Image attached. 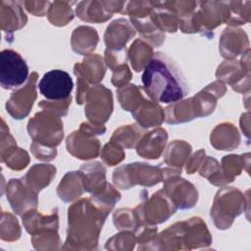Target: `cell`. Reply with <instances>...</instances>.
Instances as JSON below:
<instances>
[{
  "mask_svg": "<svg viewBox=\"0 0 251 251\" xmlns=\"http://www.w3.org/2000/svg\"><path fill=\"white\" fill-rule=\"evenodd\" d=\"M241 196L240 191L233 187L219 190L213 208L211 209V217L214 219V223L218 228H228L233 218L241 214L242 203L233 204L235 201L241 199Z\"/></svg>",
  "mask_w": 251,
  "mask_h": 251,
  "instance_id": "7",
  "label": "cell"
},
{
  "mask_svg": "<svg viewBox=\"0 0 251 251\" xmlns=\"http://www.w3.org/2000/svg\"><path fill=\"white\" fill-rule=\"evenodd\" d=\"M242 70H243V67H240L238 62L226 61L221 66H219L216 75L219 79L228 83H231L233 77L235 76L234 79H236V81L231 87L234 90L239 91V87L243 85V75H239V71H242Z\"/></svg>",
  "mask_w": 251,
  "mask_h": 251,
  "instance_id": "33",
  "label": "cell"
},
{
  "mask_svg": "<svg viewBox=\"0 0 251 251\" xmlns=\"http://www.w3.org/2000/svg\"><path fill=\"white\" fill-rule=\"evenodd\" d=\"M132 117L143 127L160 126L165 120L163 109L154 101L144 99L139 106L131 112Z\"/></svg>",
  "mask_w": 251,
  "mask_h": 251,
  "instance_id": "19",
  "label": "cell"
},
{
  "mask_svg": "<svg viewBox=\"0 0 251 251\" xmlns=\"http://www.w3.org/2000/svg\"><path fill=\"white\" fill-rule=\"evenodd\" d=\"M0 15L1 28L4 32L12 33L25 26L27 22V18L20 2L1 0Z\"/></svg>",
  "mask_w": 251,
  "mask_h": 251,
  "instance_id": "16",
  "label": "cell"
},
{
  "mask_svg": "<svg viewBox=\"0 0 251 251\" xmlns=\"http://www.w3.org/2000/svg\"><path fill=\"white\" fill-rule=\"evenodd\" d=\"M131 78V73L126 64L118 66L113 70L112 83L117 87H122Z\"/></svg>",
  "mask_w": 251,
  "mask_h": 251,
  "instance_id": "41",
  "label": "cell"
},
{
  "mask_svg": "<svg viewBox=\"0 0 251 251\" xmlns=\"http://www.w3.org/2000/svg\"><path fill=\"white\" fill-rule=\"evenodd\" d=\"M101 158L108 166H115L124 160L125 153L118 143L110 141L103 147Z\"/></svg>",
  "mask_w": 251,
  "mask_h": 251,
  "instance_id": "38",
  "label": "cell"
},
{
  "mask_svg": "<svg viewBox=\"0 0 251 251\" xmlns=\"http://www.w3.org/2000/svg\"><path fill=\"white\" fill-rule=\"evenodd\" d=\"M22 218L26 231L32 235L47 229H58L57 211L49 216H43L34 210H30L22 215Z\"/></svg>",
  "mask_w": 251,
  "mask_h": 251,
  "instance_id": "21",
  "label": "cell"
},
{
  "mask_svg": "<svg viewBox=\"0 0 251 251\" xmlns=\"http://www.w3.org/2000/svg\"><path fill=\"white\" fill-rule=\"evenodd\" d=\"M153 55L152 47L141 39H136L128 50L131 66L137 73L146 67Z\"/></svg>",
  "mask_w": 251,
  "mask_h": 251,
  "instance_id": "28",
  "label": "cell"
},
{
  "mask_svg": "<svg viewBox=\"0 0 251 251\" xmlns=\"http://www.w3.org/2000/svg\"><path fill=\"white\" fill-rule=\"evenodd\" d=\"M190 152L191 146L188 143L182 140H175L168 146V150L164 157L165 162L169 166L181 170V166L183 165L187 156H189Z\"/></svg>",
  "mask_w": 251,
  "mask_h": 251,
  "instance_id": "30",
  "label": "cell"
},
{
  "mask_svg": "<svg viewBox=\"0 0 251 251\" xmlns=\"http://www.w3.org/2000/svg\"><path fill=\"white\" fill-rule=\"evenodd\" d=\"M105 64L101 56L91 54L86 56L82 63L75 64L74 73L76 77H81L90 83H98L105 75Z\"/></svg>",
  "mask_w": 251,
  "mask_h": 251,
  "instance_id": "18",
  "label": "cell"
},
{
  "mask_svg": "<svg viewBox=\"0 0 251 251\" xmlns=\"http://www.w3.org/2000/svg\"><path fill=\"white\" fill-rule=\"evenodd\" d=\"M28 77V67L24 58L12 49L0 53V84L4 89L21 87Z\"/></svg>",
  "mask_w": 251,
  "mask_h": 251,
  "instance_id": "5",
  "label": "cell"
},
{
  "mask_svg": "<svg viewBox=\"0 0 251 251\" xmlns=\"http://www.w3.org/2000/svg\"><path fill=\"white\" fill-rule=\"evenodd\" d=\"M16 147H17V143H16L14 137L10 134L9 128L6 126L5 122L2 119V126H1V162Z\"/></svg>",
  "mask_w": 251,
  "mask_h": 251,
  "instance_id": "40",
  "label": "cell"
},
{
  "mask_svg": "<svg viewBox=\"0 0 251 251\" xmlns=\"http://www.w3.org/2000/svg\"><path fill=\"white\" fill-rule=\"evenodd\" d=\"M55 175L56 168L52 165H34L24 176V179L29 187L38 192L51 182Z\"/></svg>",
  "mask_w": 251,
  "mask_h": 251,
  "instance_id": "23",
  "label": "cell"
},
{
  "mask_svg": "<svg viewBox=\"0 0 251 251\" xmlns=\"http://www.w3.org/2000/svg\"><path fill=\"white\" fill-rule=\"evenodd\" d=\"M67 149L75 157L87 160L98 156L100 143L94 134L79 128L67 137Z\"/></svg>",
  "mask_w": 251,
  "mask_h": 251,
  "instance_id": "13",
  "label": "cell"
},
{
  "mask_svg": "<svg viewBox=\"0 0 251 251\" xmlns=\"http://www.w3.org/2000/svg\"><path fill=\"white\" fill-rule=\"evenodd\" d=\"M141 81L144 92L154 102H176L188 93V85L181 72L162 52L153 55L144 68Z\"/></svg>",
  "mask_w": 251,
  "mask_h": 251,
  "instance_id": "1",
  "label": "cell"
},
{
  "mask_svg": "<svg viewBox=\"0 0 251 251\" xmlns=\"http://www.w3.org/2000/svg\"><path fill=\"white\" fill-rule=\"evenodd\" d=\"M6 194L13 211L18 215H24L37 207V192L27 185L24 177L10 179Z\"/></svg>",
  "mask_w": 251,
  "mask_h": 251,
  "instance_id": "10",
  "label": "cell"
},
{
  "mask_svg": "<svg viewBox=\"0 0 251 251\" xmlns=\"http://www.w3.org/2000/svg\"><path fill=\"white\" fill-rule=\"evenodd\" d=\"M114 224L117 228H135L140 225L134 211L129 209H120L114 214Z\"/></svg>",
  "mask_w": 251,
  "mask_h": 251,
  "instance_id": "36",
  "label": "cell"
},
{
  "mask_svg": "<svg viewBox=\"0 0 251 251\" xmlns=\"http://www.w3.org/2000/svg\"><path fill=\"white\" fill-rule=\"evenodd\" d=\"M141 129L135 125H127L115 130L111 141L123 145L126 148H133L141 137Z\"/></svg>",
  "mask_w": 251,
  "mask_h": 251,
  "instance_id": "32",
  "label": "cell"
},
{
  "mask_svg": "<svg viewBox=\"0 0 251 251\" xmlns=\"http://www.w3.org/2000/svg\"><path fill=\"white\" fill-rule=\"evenodd\" d=\"M173 175L164 179V191L171 198L176 208H192L198 199V192L194 185L183 178Z\"/></svg>",
  "mask_w": 251,
  "mask_h": 251,
  "instance_id": "12",
  "label": "cell"
},
{
  "mask_svg": "<svg viewBox=\"0 0 251 251\" xmlns=\"http://www.w3.org/2000/svg\"><path fill=\"white\" fill-rule=\"evenodd\" d=\"M84 185V190L92 194L102 190L108 182H106L105 167L99 162L84 164L79 171Z\"/></svg>",
  "mask_w": 251,
  "mask_h": 251,
  "instance_id": "20",
  "label": "cell"
},
{
  "mask_svg": "<svg viewBox=\"0 0 251 251\" xmlns=\"http://www.w3.org/2000/svg\"><path fill=\"white\" fill-rule=\"evenodd\" d=\"M135 30L131 24L125 19H119L111 23L105 32V43L108 49H126V44L133 37Z\"/></svg>",
  "mask_w": 251,
  "mask_h": 251,
  "instance_id": "15",
  "label": "cell"
},
{
  "mask_svg": "<svg viewBox=\"0 0 251 251\" xmlns=\"http://www.w3.org/2000/svg\"><path fill=\"white\" fill-rule=\"evenodd\" d=\"M166 122L169 124H178L189 122L196 118V113L192 103V99L179 101L167 107L166 109Z\"/></svg>",
  "mask_w": 251,
  "mask_h": 251,
  "instance_id": "27",
  "label": "cell"
},
{
  "mask_svg": "<svg viewBox=\"0 0 251 251\" xmlns=\"http://www.w3.org/2000/svg\"><path fill=\"white\" fill-rule=\"evenodd\" d=\"M30 149L32 154L35 156L36 159L43 160V161H50L56 157L57 151L54 147H48L36 142H33L30 145Z\"/></svg>",
  "mask_w": 251,
  "mask_h": 251,
  "instance_id": "42",
  "label": "cell"
},
{
  "mask_svg": "<svg viewBox=\"0 0 251 251\" xmlns=\"http://www.w3.org/2000/svg\"><path fill=\"white\" fill-rule=\"evenodd\" d=\"M163 179V169L161 167H153L139 162L119 167L113 174L115 184L122 189H128L135 184L152 186Z\"/></svg>",
  "mask_w": 251,
  "mask_h": 251,
  "instance_id": "4",
  "label": "cell"
},
{
  "mask_svg": "<svg viewBox=\"0 0 251 251\" xmlns=\"http://www.w3.org/2000/svg\"><path fill=\"white\" fill-rule=\"evenodd\" d=\"M110 211L92 197L81 199L70 206L66 244L88 243L96 248L99 232Z\"/></svg>",
  "mask_w": 251,
  "mask_h": 251,
  "instance_id": "2",
  "label": "cell"
},
{
  "mask_svg": "<svg viewBox=\"0 0 251 251\" xmlns=\"http://www.w3.org/2000/svg\"><path fill=\"white\" fill-rule=\"evenodd\" d=\"M225 92V85L221 81H215L192 97L196 117H205L211 114L216 107L217 99L222 97Z\"/></svg>",
  "mask_w": 251,
  "mask_h": 251,
  "instance_id": "14",
  "label": "cell"
},
{
  "mask_svg": "<svg viewBox=\"0 0 251 251\" xmlns=\"http://www.w3.org/2000/svg\"><path fill=\"white\" fill-rule=\"evenodd\" d=\"M48 19L54 25H66L74 19L72 3L62 1L51 3L48 10Z\"/></svg>",
  "mask_w": 251,
  "mask_h": 251,
  "instance_id": "34",
  "label": "cell"
},
{
  "mask_svg": "<svg viewBox=\"0 0 251 251\" xmlns=\"http://www.w3.org/2000/svg\"><path fill=\"white\" fill-rule=\"evenodd\" d=\"M231 35L233 40H230L225 31L221 36L220 51L222 56L226 58L236 57L240 52H242L241 44L243 42V35H245V33L241 29H231Z\"/></svg>",
  "mask_w": 251,
  "mask_h": 251,
  "instance_id": "31",
  "label": "cell"
},
{
  "mask_svg": "<svg viewBox=\"0 0 251 251\" xmlns=\"http://www.w3.org/2000/svg\"><path fill=\"white\" fill-rule=\"evenodd\" d=\"M73 87L74 82L71 75L62 70L47 72L38 82L40 93L51 101L70 98Z\"/></svg>",
  "mask_w": 251,
  "mask_h": 251,
  "instance_id": "9",
  "label": "cell"
},
{
  "mask_svg": "<svg viewBox=\"0 0 251 251\" xmlns=\"http://www.w3.org/2000/svg\"><path fill=\"white\" fill-rule=\"evenodd\" d=\"M21 235V228L17 219L6 212H2L1 239L6 241L17 240Z\"/></svg>",
  "mask_w": 251,
  "mask_h": 251,
  "instance_id": "35",
  "label": "cell"
},
{
  "mask_svg": "<svg viewBox=\"0 0 251 251\" xmlns=\"http://www.w3.org/2000/svg\"><path fill=\"white\" fill-rule=\"evenodd\" d=\"M118 99L125 111L133 112L145 99L140 87L134 84L124 85L117 90Z\"/></svg>",
  "mask_w": 251,
  "mask_h": 251,
  "instance_id": "29",
  "label": "cell"
},
{
  "mask_svg": "<svg viewBox=\"0 0 251 251\" xmlns=\"http://www.w3.org/2000/svg\"><path fill=\"white\" fill-rule=\"evenodd\" d=\"M71 101H72V97L68 98V99H65V100H57V101H51V100H48V101H45V100H42L38 103V106L40 108H42L43 110H46V111H50L60 117H64L68 114V111H69V106L71 104Z\"/></svg>",
  "mask_w": 251,
  "mask_h": 251,
  "instance_id": "39",
  "label": "cell"
},
{
  "mask_svg": "<svg viewBox=\"0 0 251 251\" xmlns=\"http://www.w3.org/2000/svg\"><path fill=\"white\" fill-rule=\"evenodd\" d=\"M37 74L31 73L25 86L17 89L12 93L9 100L6 103L7 112L16 120H22L25 118L30 109L32 108L33 102L36 99V86Z\"/></svg>",
  "mask_w": 251,
  "mask_h": 251,
  "instance_id": "11",
  "label": "cell"
},
{
  "mask_svg": "<svg viewBox=\"0 0 251 251\" xmlns=\"http://www.w3.org/2000/svg\"><path fill=\"white\" fill-rule=\"evenodd\" d=\"M76 15L79 19L90 23L106 22L112 17V13L104 4V1H83L76 7Z\"/></svg>",
  "mask_w": 251,
  "mask_h": 251,
  "instance_id": "22",
  "label": "cell"
},
{
  "mask_svg": "<svg viewBox=\"0 0 251 251\" xmlns=\"http://www.w3.org/2000/svg\"><path fill=\"white\" fill-rule=\"evenodd\" d=\"M168 139V133L163 128L143 134L137 142V154L146 159H158L163 152Z\"/></svg>",
  "mask_w": 251,
  "mask_h": 251,
  "instance_id": "17",
  "label": "cell"
},
{
  "mask_svg": "<svg viewBox=\"0 0 251 251\" xmlns=\"http://www.w3.org/2000/svg\"><path fill=\"white\" fill-rule=\"evenodd\" d=\"M98 43L96 29L90 26H78L72 35V46L74 51L79 54H87L95 49Z\"/></svg>",
  "mask_w": 251,
  "mask_h": 251,
  "instance_id": "25",
  "label": "cell"
},
{
  "mask_svg": "<svg viewBox=\"0 0 251 251\" xmlns=\"http://www.w3.org/2000/svg\"><path fill=\"white\" fill-rule=\"evenodd\" d=\"M29 162L28 154L22 148H14L2 161L6 163L7 167L14 171H21L25 169Z\"/></svg>",
  "mask_w": 251,
  "mask_h": 251,
  "instance_id": "37",
  "label": "cell"
},
{
  "mask_svg": "<svg viewBox=\"0 0 251 251\" xmlns=\"http://www.w3.org/2000/svg\"><path fill=\"white\" fill-rule=\"evenodd\" d=\"M85 116L90 123L103 126L113 111L112 92L104 85H96L89 88L85 94Z\"/></svg>",
  "mask_w": 251,
  "mask_h": 251,
  "instance_id": "8",
  "label": "cell"
},
{
  "mask_svg": "<svg viewBox=\"0 0 251 251\" xmlns=\"http://www.w3.org/2000/svg\"><path fill=\"white\" fill-rule=\"evenodd\" d=\"M84 190L82 176L79 172H69L64 178H62L58 185L57 193L59 197L65 201L70 202L79 197Z\"/></svg>",
  "mask_w": 251,
  "mask_h": 251,
  "instance_id": "24",
  "label": "cell"
},
{
  "mask_svg": "<svg viewBox=\"0 0 251 251\" xmlns=\"http://www.w3.org/2000/svg\"><path fill=\"white\" fill-rule=\"evenodd\" d=\"M225 133L219 125L211 133V144L221 150H232L239 144V135L234 126L230 124H223Z\"/></svg>",
  "mask_w": 251,
  "mask_h": 251,
  "instance_id": "26",
  "label": "cell"
},
{
  "mask_svg": "<svg viewBox=\"0 0 251 251\" xmlns=\"http://www.w3.org/2000/svg\"><path fill=\"white\" fill-rule=\"evenodd\" d=\"M204 159H205V151L204 150H199L198 152H196L191 157V159L187 162V165H186L187 174H193L198 169V167L201 166Z\"/></svg>",
  "mask_w": 251,
  "mask_h": 251,
  "instance_id": "44",
  "label": "cell"
},
{
  "mask_svg": "<svg viewBox=\"0 0 251 251\" xmlns=\"http://www.w3.org/2000/svg\"><path fill=\"white\" fill-rule=\"evenodd\" d=\"M60 116L43 110L28 121L27 131L33 142L55 147L61 143L64 136L63 123Z\"/></svg>",
  "mask_w": 251,
  "mask_h": 251,
  "instance_id": "3",
  "label": "cell"
},
{
  "mask_svg": "<svg viewBox=\"0 0 251 251\" xmlns=\"http://www.w3.org/2000/svg\"><path fill=\"white\" fill-rule=\"evenodd\" d=\"M177 208L163 190L152 195L147 203H141L134 210L140 225L161 224L167 221Z\"/></svg>",
  "mask_w": 251,
  "mask_h": 251,
  "instance_id": "6",
  "label": "cell"
},
{
  "mask_svg": "<svg viewBox=\"0 0 251 251\" xmlns=\"http://www.w3.org/2000/svg\"><path fill=\"white\" fill-rule=\"evenodd\" d=\"M24 5L25 7V9L37 16V17H41L44 16L47 13V10H49L51 3L50 2H38V1H25Z\"/></svg>",
  "mask_w": 251,
  "mask_h": 251,
  "instance_id": "43",
  "label": "cell"
}]
</instances>
